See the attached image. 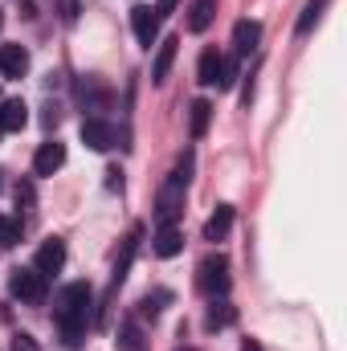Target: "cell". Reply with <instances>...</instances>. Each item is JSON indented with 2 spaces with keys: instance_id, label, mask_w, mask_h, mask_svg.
<instances>
[{
  "instance_id": "7c38bea8",
  "label": "cell",
  "mask_w": 347,
  "mask_h": 351,
  "mask_svg": "<svg viewBox=\"0 0 347 351\" xmlns=\"http://www.w3.org/2000/svg\"><path fill=\"white\" fill-rule=\"evenodd\" d=\"M233 229V204H217V213L204 221V241H225Z\"/></svg>"
},
{
  "instance_id": "8992f818",
  "label": "cell",
  "mask_w": 347,
  "mask_h": 351,
  "mask_svg": "<svg viewBox=\"0 0 347 351\" xmlns=\"http://www.w3.org/2000/svg\"><path fill=\"white\" fill-rule=\"evenodd\" d=\"M62 265H66V241L62 237H45L37 258H33V269L41 278H53V274H62Z\"/></svg>"
},
{
  "instance_id": "4316f807",
  "label": "cell",
  "mask_w": 347,
  "mask_h": 351,
  "mask_svg": "<svg viewBox=\"0 0 347 351\" xmlns=\"http://www.w3.org/2000/svg\"><path fill=\"white\" fill-rule=\"evenodd\" d=\"M106 188L110 192H123V168H115V164L106 168Z\"/></svg>"
},
{
  "instance_id": "7a4b0ae2",
  "label": "cell",
  "mask_w": 347,
  "mask_h": 351,
  "mask_svg": "<svg viewBox=\"0 0 347 351\" xmlns=\"http://www.w3.org/2000/svg\"><path fill=\"white\" fill-rule=\"evenodd\" d=\"M188 180H192V152H184V156L176 160L172 176H168L164 188H160V200H156V221H160V225H176V217H180V208H184Z\"/></svg>"
},
{
  "instance_id": "5b68a950",
  "label": "cell",
  "mask_w": 347,
  "mask_h": 351,
  "mask_svg": "<svg viewBox=\"0 0 347 351\" xmlns=\"http://www.w3.org/2000/svg\"><path fill=\"white\" fill-rule=\"evenodd\" d=\"M131 29H135V41H139L143 49H152V45L160 41V12L147 8V4H135V8H131Z\"/></svg>"
},
{
  "instance_id": "44dd1931",
  "label": "cell",
  "mask_w": 347,
  "mask_h": 351,
  "mask_svg": "<svg viewBox=\"0 0 347 351\" xmlns=\"http://www.w3.org/2000/svg\"><path fill=\"white\" fill-rule=\"evenodd\" d=\"M119 351H147V339H143V331H139V323H123L119 327Z\"/></svg>"
},
{
  "instance_id": "ffe728a7",
  "label": "cell",
  "mask_w": 347,
  "mask_h": 351,
  "mask_svg": "<svg viewBox=\"0 0 347 351\" xmlns=\"http://www.w3.org/2000/svg\"><path fill=\"white\" fill-rule=\"evenodd\" d=\"M217 74H221V53L217 49H204L200 53V66H196V78L204 86H217Z\"/></svg>"
},
{
  "instance_id": "8fae6325",
  "label": "cell",
  "mask_w": 347,
  "mask_h": 351,
  "mask_svg": "<svg viewBox=\"0 0 347 351\" xmlns=\"http://www.w3.org/2000/svg\"><path fill=\"white\" fill-rule=\"evenodd\" d=\"M0 74L4 78H25L29 74V49L25 45H4L0 49Z\"/></svg>"
},
{
  "instance_id": "f1b7e54d",
  "label": "cell",
  "mask_w": 347,
  "mask_h": 351,
  "mask_svg": "<svg viewBox=\"0 0 347 351\" xmlns=\"http://www.w3.org/2000/svg\"><path fill=\"white\" fill-rule=\"evenodd\" d=\"M172 8H176V0H160V8H156V12L164 16V12H172Z\"/></svg>"
},
{
  "instance_id": "d6986e66",
  "label": "cell",
  "mask_w": 347,
  "mask_h": 351,
  "mask_svg": "<svg viewBox=\"0 0 347 351\" xmlns=\"http://www.w3.org/2000/svg\"><path fill=\"white\" fill-rule=\"evenodd\" d=\"M327 4H331V0H307V4H302V12H298V25H294V29H298V33L307 37V33H311V29H315V25L323 21Z\"/></svg>"
},
{
  "instance_id": "cb8c5ba5",
  "label": "cell",
  "mask_w": 347,
  "mask_h": 351,
  "mask_svg": "<svg viewBox=\"0 0 347 351\" xmlns=\"http://www.w3.org/2000/svg\"><path fill=\"white\" fill-rule=\"evenodd\" d=\"M21 233H25V225H21V221H4V225H0V245H4V250H8V245H16V241H21Z\"/></svg>"
},
{
  "instance_id": "277c9868",
  "label": "cell",
  "mask_w": 347,
  "mask_h": 351,
  "mask_svg": "<svg viewBox=\"0 0 347 351\" xmlns=\"http://www.w3.org/2000/svg\"><path fill=\"white\" fill-rule=\"evenodd\" d=\"M8 294L21 298V302H45V278L33 265H16L8 274Z\"/></svg>"
},
{
  "instance_id": "83f0119b",
  "label": "cell",
  "mask_w": 347,
  "mask_h": 351,
  "mask_svg": "<svg viewBox=\"0 0 347 351\" xmlns=\"http://www.w3.org/2000/svg\"><path fill=\"white\" fill-rule=\"evenodd\" d=\"M62 16L74 21V16H78V4H74V0H62Z\"/></svg>"
},
{
  "instance_id": "d4e9b609",
  "label": "cell",
  "mask_w": 347,
  "mask_h": 351,
  "mask_svg": "<svg viewBox=\"0 0 347 351\" xmlns=\"http://www.w3.org/2000/svg\"><path fill=\"white\" fill-rule=\"evenodd\" d=\"M33 200H37L33 184H29V180H21V184H16V204H21V208H33Z\"/></svg>"
},
{
  "instance_id": "603a6c76",
  "label": "cell",
  "mask_w": 347,
  "mask_h": 351,
  "mask_svg": "<svg viewBox=\"0 0 347 351\" xmlns=\"http://www.w3.org/2000/svg\"><path fill=\"white\" fill-rule=\"evenodd\" d=\"M241 74H237V58H221V74H217V86L229 90L233 82H237Z\"/></svg>"
},
{
  "instance_id": "2e32d148",
  "label": "cell",
  "mask_w": 347,
  "mask_h": 351,
  "mask_svg": "<svg viewBox=\"0 0 347 351\" xmlns=\"http://www.w3.org/2000/svg\"><path fill=\"white\" fill-rule=\"evenodd\" d=\"M233 323H237V306H233V302H225V298H213L204 327H208V331H221V327H233Z\"/></svg>"
},
{
  "instance_id": "4dcf8cb0",
  "label": "cell",
  "mask_w": 347,
  "mask_h": 351,
  "mask_svg": "<svg viewBox=\"0 0 347 351\" xmlns=\"http://www.w3.org/2000/svg\"><path fill=\"white\" fill-rule=\"evenodd\" d=\"M0 192H4V168H0Z\"/></svg>"
},
{
  "instance_id": "7402d4cb",
  "label": "cell",
  "mask_w": 347,
  "mask_h": 351,
  "mask_svg": "<svg viewBox=\"0 0 347 351\" xmlns=\"http://www.w3.org/2000/svg\"><path fill=\"white\" fill-rule=\"evenodd\" d=\"M164 302H172V294H168V290H156V294H143V298H139V315H143V319H160V311H164Z\"/></svg>"
},
{
  "instance_id": "f546056e",
  "label": "cell",
  "mask_w": 347,
  "mask_h": 351,
  "mask_svg": "<svg viewBox=\"0 0 347 351\" xmlns=\"http://www.w3.org/2000/svg\"><path fill=\"white\" fill-rule=\"evenodd\" d=\"M241 351H261V343H258V339H246V343H241Z\"/></svg>"
},
{
  "instance_id": "30bf717a",
  "label": "cell",
  "mask_w": 347,
  "mask_h": 351,
  "mask_svg": "<svg viewBox=\"0 0 347 351\" xmlns=\"http://www.w3.org/2000/svg\"><path fill=\"white\" fill-rule=\"evenodd\" d=\"M258 45H261V25L258 21H237L233 25V49H237V58L258 53Z\"/></svg>"
},
{
  "instance_id": "9c48e42d",
  "label": "cell",
  "mask_w": 347,
  "mask_h": 351,
  "mask_svg": "<svg viewBox=\"0 0 347 351\" xmlns=\"http://www.w3.org/2000/svg\"><path fill=\"white\" fill-rule=\"evenodd\" d=\"M62 164H66V143L49 139V143H41L37 156H33V176H53Z\"/></svg>"
},
{
  "instance_id": "ac0fdd59",
  "label": "cell",
  "mask_w": 347,
  "mask_h": 351,
  "mask_svg": "<svg viewBox=\"0 0 347 351\" xmlns=\"http://www.w3.org/2000/svg\"><path fill=\"white\" fill-rule=\"evenodd\" d=\"M213 16H217V0H192V8H188V29H192V33H204V29L213 25Z\"/></svg>"
},
{
  "instance_id": "52a82bcc",
  "label": "cell",
  "mask_w": 347,
  "mask_h": 351,
  "mask_svg": "<svg viewBox=\"0 0 347 351\" xmlns=\"http://www.w3.org/2000/svg\"><path fill=\"white\" fill-rule=\"evenodd\" d=\"M78 135H82V143H86L90 152H110L115 147V127L106 119H86Z\"/></svg>"
},
{
  "instance_id": "9a60e30c",
  "label": "cell",
  "mask_w": 347,
  "mask_h": 351,
  "mask_svg": "<svg viewBox=\"0 0 347 351\" xmlns=\"http://www.w3.org/2000/svg\"><path fill=\"white\" fill-rule=\"evenodd\" d=\"M152 250H156V258H164V262H168V258H176V254L184 250V233H180L176 225H160V233H156V245H152Z\"/></svg>"
},
{
  "instance_id": "d6a6232c",
  "label": "cell",
  "mask_w": 347,
  "mask_h": 351,
  "mask_svg": "<svg viewBox=\"0 0 347 351\" xmlns=\"http://www.w3.org/2000/svg\"><path fill=\"white\" fill-rule=\"evenodd\" d=\"M180 351H196V348H180Z\"/></svg>"
},
{
  "instance_id": "5bb4252c",
  "label": "cell",
  "mask_w": 347,
  "mask_h": 351,
  "mask_svg": "<svg viewBox=\"0 0 347 351\" xmlns=\"http://www.w3.org/2000/svg\"><path fill=\"white\" fill-rule=\"evenodd\" d=\"M208 123H213V102L208 98H192V106H188V131H192V139H204Z\"/></svg>"
},
{
  "instance_id": "1f68e13d",
  "label": "cell",
  "mask_w": 347,
  "mask_h": 351,
  "mask_svg": "<svg viewBox=\"0 0 347 351\" xmlns=\"http://www.w3.org/2000/svg\"><path fill=\"white\" fill-rule=\"evenodd\" d=\"M0 29H4V12H0Z\"/></svg>"
},
{
  "instance_id": "3957f363",
  "label": "cell",
  "mask_w": 347,
  "mask_h": 351,
  "mask_svg": "<svg viewBox=\"0 0 347 351\" xmlns=\"http://www.w3.org/2000/svg\"><path fill=\"white\" fill-rule=\"evenodd\" d=\"M196 286L208 294V298H225L233 278H229V258L225 254H204L196 265Z\"/></svg>"
},
{
  "instance_id": "ba28073f",
  "label": "cell",
  "mask_w": 347,
  "mask_h": 351,
  "mask_svg": "<svg viewBox=\"0 0 347 351\" xmlns=\"http://www.w3.org/2000/svg\"><path fill=\"white\" fill-rule=\"evenodd\" d=\"M139 241H143V225H135V229L127 233V241H123V254L115 258V274H110V290H119V286H123L127 269H131V262H135V250H139Z\"/></svg>"
},
{
  "instance_id": "e0dca14e",
  "label": "cell",
  "mask_w": 347,
  "mask_h": 351,
  "mask_svg": "<svg viewBox=\"0 0 347 351\" xmlns=\"http://www.w3.org/2000/svg\"><path fill=\"white\" fill-rule=\"evenodd\" d=\"M176 37H168V41H160V53H156V62H152V82H164L168 74H172V62H176Z\"/></svg>"
},
{
  "instance_id": "4fadbf2b",
  "label": "cell",
  "mask_w": 347,
  "mask_h": 351,
  "mask_svg": "<svg viewBox=\"0 0 347 351\" xmlns=\"http://www.w3.org/2000/svg\"><path fill=\"white\" fill-rule=\"evenodd\" d=\"M29 123V106L21 98H0V131H21Z\"/></svg>"
},
{
  "instance_id": "836d02e7",
  "label": "cell",
  "mask_w": 347,
  "mask_h": 351,
  "mask_svg": "<svg viewBox=\"0 0 347 351\" xmlns=\"http://www.w3.org/2000/svg\"><path fill=\"white\" fill-rule=\"evenodd\" d=\"M0 225H4V217H0Z\"/></svg>"
},
{
  "instance_id": "484cf974",
  "label": "cell",
  "mask_w": 347,
  "mask_h": 351,
  "mask_svg": "<svg viewBox=\"0 0 347 351\" xmlns=\"http://www.w3.org/2000/svg\"><path fill=\"white\" fill-rule=\"evenodd\" d=\"M12 351H41V348L33 343V335H25V331H16V335H12Z\"/></svg>"
},
{
  "instance_id": "6da1fadb",
  "label": "cell",
  "mask_w": 347,
  "mask_h": 351,
  "mask_svg": "<svg viewBox=\"0 0 347 351\" xmlns=\"http://www.w3.org/2000/svg\"><path fill=\"white\" fill-rule=\"evenodd\" d=\"M53 319H58V327H62V343H66L70 351L82 348L86 323L94 319V290H90V282H70V286L58 294Z\"/></svg>"
}]
</instances>
